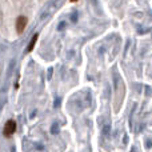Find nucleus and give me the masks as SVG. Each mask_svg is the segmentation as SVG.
Segmentation results:
<instances>
[{
    "label": "nucleus",
    "instance_id": "1",
    "mask_svg": "<svg viewBox=\"0 0 152 152\" xmlns=\"http://www.w3.org/2000/svg\"><path fill=\"white\" fill-rule=\"evenodd\" d=\"M27 24H28V19H27L26 16H19L18 20H16V31H18L19 34H23Z\"/></svg>",
    "mask_w": 152,
    "mask_h": 152
},
{
    "label": "nucleus",
    "instance_id": "2",
    "mask_svg": "<svg viewBox=\"0 0 152 152\" xmlns=\"http://www.w3.org/2000/svg\"><path fill=\"white\" fill-rule=\"evenodd\" d=\"M15 131H16V123L13 120H8L4 127V135L5 136H11Z\"/></svg>",
    "mask_w": 152,
    "mask_h": 152
},
{
    "label": "nucleus",
    "instance_id": "3",
    "mask_svg": "<svg viewBox=\"0 0 152 152\" xmlns=\"http://www.w3.org/2000/svg\"><path fill=\"white\" fill-rule=\"evenodd\" d=\"M37 36H39V35H37V34H35L34 36H32L31 43H29V44H28V47H27V52H31V51L34 50L35 44H36V42H37Z\"/></svg>",
    "mask_w": 152,
    "mask_h": 152
},
{
    "label": "nucleus",
    "instance_id": "4",
    "mask_svg": "<svg viewBox=\"0 0 152 152\" xmlns=\"http://www.w3.org/2000/svg\"><path fill=\"white\" fill-rule=\"evenodd\" d=\"M71 1H76V0H71Z\"/></svg>",
    "mask_w": 152,
    "mask_h": 152
}]
</instances>
